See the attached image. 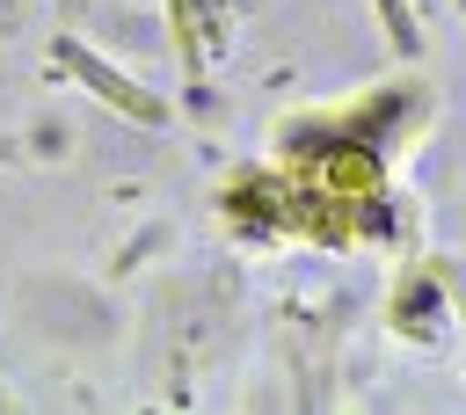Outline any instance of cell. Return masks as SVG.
<instances>
[{"instance_id":"cell-1","label":"cell","mask_w":466,"mask_h":415,"mask_svg":"<svg viewBox=\"0 0 466 415\" xmlns=\"http://www.w3.org/2000/svg\"><path fill=\"white\" fill-rule=\"evenodd\" d=\"M58 58H66V66H73V73H87V87H95V95H102V102H116V109H131V116H138V124H160V116H167V109H160V102H153V95H138V87H131V80H124V73H116V66H102V58H95V51H87V44H58Z\"/></svg>"},{"instance_id":"cell-2","label":"cell","mask_w":466,"mask_h":415,"mask_svg":"<svg viewBox=\"0 0 466 415\" xmlns=\"http://www.w3.org/2000/svg\"><path fill=\"white\" fill-rule=\"evenodd\" d=\"M379 15H386V36H393L400 51H415V22H408V0H379Z\"/></svg>"}]
</instances>
